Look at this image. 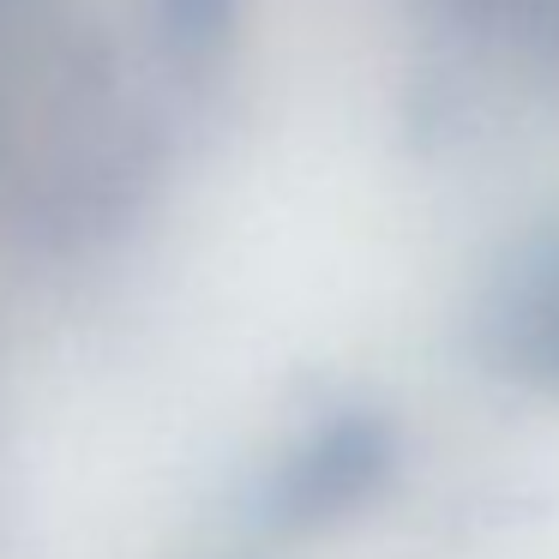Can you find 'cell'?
Returning <instances> with one entry per match:
<instances>
[{"mask_svg": "<svg viewBox=\"0 0 559 559\" xmlns=\"http://www.w3.org/2000/svg\"><path fill=\"white\" fill-rule=\"evenodd\" d=\"M235 0H163V25L181 49H211L229 31Z\"/></svg>", "mask_w": 559, "mask_h": 559, "instance_id": "7a4b0ae2", "label": "cell"}, {"mask_svg": "<svg viewBox=\"0 0 559 559\" xmlns=\"http://www.w3.org/2000/svg\"><path fill=\"white\" fill-rule=\"evenodd\" d=\"M523 349L535 355V367H547V373L559 379V307H542V319H535V331H530Z\"/></svg>", "mask_w": 559, "mask_h": 559, "instance_id": "3957f363", "label": "cell"}, {"mask_svg": "<svg viewBox=\"0 0 559 559\" xmlns=\"http://www.w3.org/2000/svg\"><path fill=\"white\" fill-rule=\"evenodd\" d=\"M397 439L379 415H343L325 433H313L271 481V523L313 530V523L349 518L361 499H373L391 475Z\"/></svg>", "mask_w": 559, "mask_h": 559, "instance_id": "6da1fadb", "label": "cell"}]
</instances>
